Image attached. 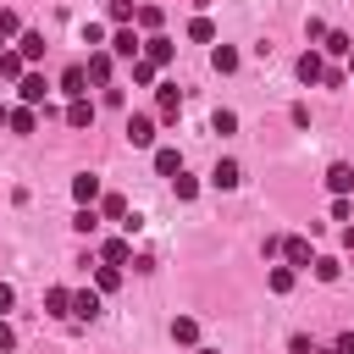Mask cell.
I'll use <instances>...</instances> for the list:
<instances>
[{
  "instance_id": "1",
  "label": "cell",
  "mask_w": 354,
  "mask_h": 354,
  "mask_svg": "<svg viewBox=\"0 0 354 354\" xmlns=\"http://www.w3.org/2000/svg\"><path fill=\"white\" fill-rule=\"evenodd\" d=\"M105 50H111V55H122V61H138V55H144V39H138L133 28H116V33L105 39Z\"/></svg>"
},
{
  "instance_id": "2",
  "label": "cell",
  "mask_w": 354,
  "mask_h": 354,
  "mask_svg": "<svg viewBox=\"0 0 354 354\" xmlns=\"http://www.w3.org/2000/svg\"><path fill=\"white\" fill-rule=\"evenodd\" d=\"M17 94H22V105H44V94H50V77L44 72H22V83H17Z\"/></svg>"
},
{
  "instance_id": "3",
  "label": "cell",
  "mask_w": 354,
  "mask_h": 354,
  "mask_svg": "<svg viewBox=\"0 0 354 354\" xmlns=\"http://www.w3.org/2000/svg\"><path fill=\"white\" fill-rule=\"evenodd\" d=\"M111 66H116V55H111V50H94L83 72H88V83H100V88H111Z\"/></svg>"
},
{
  "instance_id": "4",
  "label": "cell",
  "mask_w": 354,
  "mask_h": 354,
  "mask_svg": "<svg viewBox=\"0 0 354 354\" xmlns=\"http://www.w3.org/2000/svg\"><path fill=\"white\" fill-rule=\"evenodd\" d=\"M326 188H332L337 199H348V194H354V166H348V160H337V166H326Z\"/></svg>"
},
{
  "instance_id": "5",
  "label": "cell",
  "mask_w": 354,
  "mask_h": 354,
  "mask_svg": "<svg viewBox=\"0 0 354 354\" xmlns=\"http://www.w3.org/2000/svg\"><path fill=\"white\" fill-rule=\"evenodd\" d=\"M61 94H66V100H88V72H83V66H66V72H61Z\"/></svg>"
},
{
  "instance_id": "6",
  "label": "cell",
  "mask_w": 354,
  "mask_h": 354,
  "mask_svg": "<svg viewBox=\"0 0 354 354\" xmlns=\"http://www.w3.org/2000/svg\"><path fill=\"white\" fill-rule=\"evenodd\" d=\"M127 144L149 149V144H155V116H127Z\"/></svg>"
},
{
  "instance_id": "7",
  "label": "cell",
  "mask_w": 354,
  "mask_h": 354,
  "mask_svg": "<svg viewBox=\"0 0 354 354\" xmlns=\"http://www.w3.org/2000/svg\"><path fill=\"white\" fill-rule=\"evenodd\" d=\"M282 254H288V266H293V271H310V266H315V254H310V243H304V238H282Z\"/></svg>"
},
{
  "instance_id": "8",
  "label": "cell",
  "mask_w": 354,
  "mask_h": 354,
  "mask_svg": "<svg viewBox=\"0 0 354 354\" xmlns=\"http://www.w3.org/2000/svg\"><path fill=\"white\" fill-rule=\"evenodd\" d=\"M171 55H177V44H171V39H160V33H149V39H144V61H155V66H166Z\"/></svg>"
},
{
  "instance_id": "9",
  "label": "cell",
  "mask_w": 354,
  "mask_h": 354,
  "mask_svg": "<svg viewBox=\"0 0 354 354\" xmlns=\"http://www.w3.org/2000/svg\"><path fill=\"white\" fill-rule=\"evenodd\" d=\"M321 77H326L321 50H304V55H299V83H321Z\"/></svg>"
},
{
  "instance_id": "10",
  "label": "cell",
  "mask_w": 354,
  "mask_h": 354,
  "mask_svg": "<svg viewBox=\"0 0 354 354\" xmlns=\"http://www.w3.org/2000/svg\"><path fill=\"white\" fill-rule=\"evenodd\" d=\"M6 127H11V133H39V111H33V105H11Z\"/></svg>"
},
{
  "instance_id": "11",
  "label": "cell",
  "mask_w": 354,
  "mask_h": 354,
  "mask_svg": "<svg viewBox=\"0 0 354 354\" xmlns=\"http://www.w3.org/2000/svg\"><path fill=\"white\" fill-rule=\"evenodd\" d=\"M210 183H216V188H238V183H243V166H238V160H216V166H210Z\"/></svg>"
},
{
  "instance_id": "12",
  "label": "cell",
  "mask_w": 354,
  "mask_h": 354,
  "mask_svg": "<svg viewBox=\"0 0 354 354\" xmlns=\"http://www.w3.org/2000/svg\"><path fill=\"white\" fill-rule=\"evenodd\" d=\"M72 199H77V205H94V199H100V177H94V171H77V177H72Z\"/></svg>"
},
{
  "instance_id": "13",
  "label": "cell",
  "mask_w": 354,
  "mask_h": 354,
  "mask_svg": "<svg viewBox=\"0 0 354 354\" xmlns=\"http://www.w3.org/2000/svg\"><path fill=\"white\" fill-rule=\"evenodd\" d=\"M72 315H77V321H94V315H100V288L72 293Z\"/></svg>"
},
{
  "instance_id": "14",
  "label": "cell",
  "mask_w": 354,
  "mask_h": 354,
  "mask_svg": "<svg viewBox=\"0 0 354 354\" xmlns=\"http://www.w3.org/2000/svg\"><path fill=\"white\" fill-rule=\"evenodd\" d=\"M66 127H94V100H72L66 105Z\"/></svg>"
},
{
  "instance_id": "15",
  "label": "cell",
  "mask_w": 354,
  "mask_h": 354,
  "mask_svg": "<svg viewBox=\"0 0 354 354\" xmlns=\"http://www.w3.org/2000/svg\"><path fill=\"white\" fill-rule=\"evenodd\" d=\"M100 254H105V266H127V260H133V243H127V238H105Z\"/></svg>"
},
{
  "instance_id": "16",
  "label": "cell",
  "mask_w": 354,
  "mask_h": 354,
  "mask_svg": "<svg viewBox=\"0 0 354 354\" xmlns=\"http://www.w3.org/2000/svg\"><path fill=\"white\" fill-rule=\"evenodd\" d=\"M44 315H72V293L66 288H50L44 293Z\"/></svg>"
},
{
  "instance_id": "17",
  "label": "cell",
  "mask_w": 354,
  "mask_h": 354,
  "mask_svg": "<svg viewBox=\"0 0 354 354\" xmlns=\"http://www.w3.org/2000/svg\"><path fill=\"white\" fill-rule=\"evenodd\" d=\"M17 50H22V61H44V33H22Z\"/></svg>"
},
{
  "instance_id": "18",
  "label": "cell",
  "mask_w": 354,
  "mask_h": 354,
  "mask_svg": "<svg viewBox=\"0 0 354 354\" xmlns=\"http://www.w3.org/2000/svg\"><path fill=\"white\" fill-rule=\"evenodd\" d=\"M321 50H326V55H348V50H354V39H348L343 28H326V44H321Z\"/></svg>"
},
{
  "instance_id": "19",
  "label": "cell",
  "mask_w": 354,
  "mask_h": 354,
  "mask_svg": "<svg viewBox=\"0 0 354 354\" xmlns=\"http://www.w3.org/2000/svg\"><path fill=\"white\" fill-rule=\"evenodd\" d=\"M210 66H216V72H238V50H232V44H216V50H210Z\"/></svg>"
},
{
  "instance_id": "20",
  "label": "cell",
  "mask_w": 354,
  "mask_h": 354,
  "mask_svg": "<svg viewBox=\"0 0 354 354\" xmlns=\"http://www.w3.org/2000/svg\"><path fill=\"white\" fill-rule=\"evenodd\" d=\"M177 111H183V100H177V83H166V88H160V122H177Z\"/></svg>"
},
{
  "instance_id": "21",
  "label": "cell",
  "mask_w": 354,
  "mask_h": 354,
  "mask_svg": "<svg viewBox=\"0 0 354 354\" xmlns=\"http://www.w3.org/2000/svg\"><path fill=\"white\" fill-rule=\"evenodd\" d=\"M155 171H160V177H177V171H183V155H177V149H155Z\"/></svg>"
},
{
  "instance_id": "22",
  "label": "cell",
  "mask_w": 354,
  "mask_h": 354,
  "mask_svg": "<svg viewBox=\"0 0 354 354\" xmlns=\"http://www.w3.org/2000/svg\"><path fill=\"white\" fill-rule=\"evenodd\" d=\"M100 210H105V216H111V221H116V227H122V221H127V216H133V210H127V199H122V194H105V199H100Z\"/></svg>"
},
{
  "instance_id": "23",
  "label": "cell",
  "mask_w": 354,
  "mask_h": 354,
  "mask_svg": "<svg viewBox=\"0 0 354 354\" xmlns=\"http://www.w3.org/2000/svg\"><path fill=\"white\" fill-rule=\"evenodd\" d=\"M72 227H77L83 238H88V232H100V210H94V205H77V216H72Z\"/></svg>"
},
{
  "instance_id": "24",
  "label": "cell",
  "mask_w": 354,
  "mask_h": 354,
  "mask_svg": "<svg viewBox=\"0 0 354 354\" xmlns=\"http://www.w3.org/2000/svg\"><path fill=\"white\" fill-rule=\"evenodd\" d=\"M310 271H315V282H337V277H343V266H337L332 254H315V266H310Z\"/></svg>"
},
{
  "instance_id": "25",
  "label": "cell",
  "mask_w": 354,
  "mask_h": 354,
  "mask_svg": "<svg viewBox=\"0 0 354 354\" xmlns=\"http://www.w3.org/2000/svg\"><path fill=\"white\" fill-rule=\"evenodd\" d=\"M266 288H271V293H288V288H293V266H271V271H266Z\"/></svg>"
},
{
  "instance_id": "26",
  "label": "cell",
  "mask_w": 354,
  "mask_h": 354,
  "mask_svg": "<svg viewBox=\"0 0 354 354\" xmlns=\"http://www.w3.org/2000/svg\"><path fill=\"white\" fill-rule=\"evenodd\" d=\"M22 66H28V61H22V50H6V55H0V77H6V83H11V77L22 83Z\"/></svg>"
},
{
  "instance_id": "27",
  "label": "cell",
  "mask_w": 354,
  "mask_h": 354,
  "mask_svg": "<svg viewBox=\"0 0 354 354\" xmlns=\"http://www.w3.org/2000/svg\"><path fill=\"white\" fill-rule=\"evenodd\" d=\"M188 39H194V44H210V39H216V22H210V17H194V22H188Z\"/></svg>"
},
{
  "instance_id": "28",
  "label": "cell",
  "mask_w": 354,
  "mask_h": 354,
  "mask_svg": "<svg viewBox=\"0 0 354 354\" xmlns=\"http://www.w3.org/2000/svg\"><path fill=\"white\" fill-rule=\"evenodd\" d=\"M171 337H177V343H194V337H199V321H194V315H177V321H171Z\"/></svg>"
},
{
  "instance_id": "29",
  "label": "cell",
  "mask_w": 354,
  "mask_h": 354,
  "mask_svg": "<svg viewBox=\"0 0 354 354\" xmlns=\"http://www.w3.org/2000/svg\"><path fill=\"white\" fill-rule=\"evenodd\" d=\"M160 17H166L160 6H138V17H133V22H138L144 33H155V28H160Z\"/></svg>"
},
{
  "instance_id": "30",
  "label": "cell",
  "mask_w": 354,
  "mask_h": 354,
  "mask_svg": "<svg viewBox=\"0 0 354 354\" xmlns=\"http://www.w3.org/2000/svg\"><path fill=\"white\" fill-rule=\"evenodd\" d=\"M116 282H122V266H100V271H94V288H100V293H111Z\"/></svg>"
},
{
  "instance_id": "31",
  "label": "cell",
  "mask_w": 354,
  "mask_h": 354,
  "mask_svg": "<svg viewBox=\"0 0 354 354\" xmlns=\"http://www.w3.org/2000/svg\"><path fill=\"white\" fill-rule=\"evenodd\" d=\"M210 127H216L221 138H227V133H238V111H216V116H210Z\"/></svg>"
},
{
  "instance_id": "32",
  "label": "cell",
  "mask_w": 354,
  "mask_h": 354,
  "mask_svg": "<svg viewBox=\"0 0 354 354\" xmlns=\"http://www.w3.org/2000/svg\"><path fill=\"white\" fill-rule=\"evenodd\" d=\"M11 33L22 39V22H17V11H6V6H0V39H11Z\"/></svg>"
},
{
  "instance_id": "33",
  "label": "cell",
  "mask_w": 354,
  "mask_h": 354,
  "mask_svg": "<svg viewBox=\"0 0 354 354\" xmlns=\"http://www.w3.org/2000/svg\"><path fill=\"white\" fill-rule=\"evenodd\" d=\"M133 83H155V61L138 55V61H133Z\"/></svg>"
},
{
  "instance_id": "34",
  "label": "cell",
  "mask_w": 354,
  "mask_h": 354,
  "mask_svg": "<svg viewBox=\"0 0 354 354\" xmlns=\"http://www.w3.org/2000/svg\"><path fill=\"white\" fill-rule=\"evenodd\" d=\"M171 183H177V199H194V194H199V183H194V177H188V171H177V177H171Z\"/></svg>"
},
{
  "instance_id": "35",
  "label": "cell",
  "mask_w": 354,
  "mask_h": 354,
  "mask_svg": "<svg viewBox=\"0 0 354 354\" xmlns=\"http://www.w3.org/2000/svg\"><path fill=\"white\" fill-rule=\"evenodd\" d=\"M354 216V199H332V221H348Z\"/></svg>"
},
{
  "instance_id": "36",
  "label": "cell",
  "mask_w": 354,
  "mask_h": 354,
  "mask_svg": "<svg viewBox=\"0 0 354 354\" xmlns=\"http://www.w3.org/2000/svg\"><path fill=\"white\" fill-rule=\"evenodd\" d=\"M11 304H17V288H11V282H0V315H6Z\"/></svg>"
},
{
  "instance_id": "37",
  "label": "cell",
  "mask_w": 354,
  "mask_h": 354,
  "mask_svg": "<svg viewBox=\"0 0 354 354\" xmlns=\"http://www.w3.org/2000/svg\"><path fill=\"white\" fill-rule=\"evenodd\" d=\"M11 348H17V332H11L6 321H0V354H11Z\"/></svg>"
},
{
  "instance_id": "38",
  "label": "cell",
  "mask_w": 354,
  "mask_h": 354,
  "mask_svg": "<svg viewBox=\"0 0 354 354\" xmlns=\"http://www.w3.org/2000/svg\"><path fill=\"white\" fill-rule=\"evenodd\" d=\"M332 354H354V332H343V337H337V348H332Z\"/></svg>"
},
{
  "instance_id": "39",
  "label": "cell",
  "mask_w": 354,
  "mask_h": 354,
  "mask_svg": "<svg viewBox=\"0 0 354 354\" xmlns=\"http://www.w3.org/2000/svg\"><path fill=\"white\" fill-rule=\"evenodd\" d=\"M348 77H354V50H348Z\"/></svg>"
},
{
  "instance_id": "40",
  "label": "cell",
  "mask_w": 354,
  "mask_h": 354,
  "mask_svg": "<svg viewBox=\"0 0 354 354\" xmlns=\"http://www.w3.org/2000/svg\"><path fill=\"white\" fill-rule=\"evenodd\" d=\"M6 116H11V111H6V105H0V122H6Z\"/></svg>"
},
{
  "instance_id": "41",
  "label": "cell",
  "mask_w": 354,
  "mask_h": 354,
  "mask_svg": "<svg viewBox=\"0 0 354 354\" xmlns=\"http://www.w3.org/2000/svg\"><path fill=\"white\" fill-rule=\"evenodd\" d=\"M6 50H11V44H6V39H0V55H6Z\"/></svg>"
},
{
  "instance_id": "42",
  "label": "cell",
  "mask_w": 354,
  "mask_h": 354,
  "mask_svg": "<svg viewBox=\"0 0 354 354\" xmlns=\"http://www.w3.org/2000/svg\"><path fill=\"white\" fill-rule=\"evenodd\" d=\"M199 354H216V348H199Z\"/></svg>"
},
{
  "instance_id": "43",
  "label": "cell",
  "mask_w": 354,
  "mask_h": 354,
  "mask_svg": "<svg viewBox=\"0 0 354 354\" xmlns=\"http://www.w3.org/2000/svg\"><path fill=\"white\" fill-rule=\"evenodd\" d=\"M0 83H6V77H0Z\"/></svg>"
}]
</instances>
